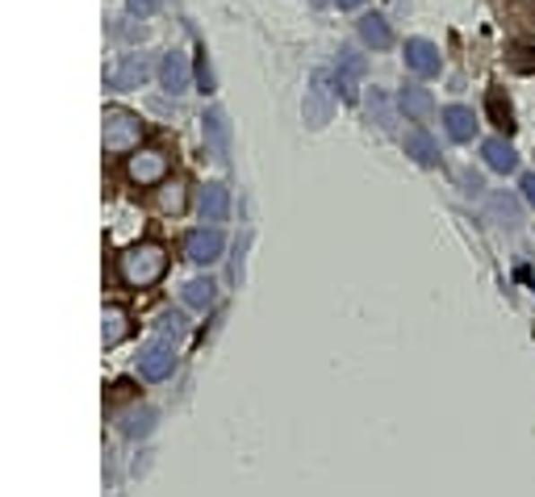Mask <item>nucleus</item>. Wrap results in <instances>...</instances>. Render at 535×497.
<instances>
[{
    "instance_id": "nucleus-1",
    "label": "nucleus",
    "mask_w": 535,
    "mask_h": 497,
    "mask_svg": "<svg viewBox=\"0 0 535 497\" xmlns=\"http://www.w3.org/2000/svg\"><path fill=\"white\" fill-rule=\"evenodd\" d=\"M163 267H168V251L159 243H143V247H130L126 255H118V272L130 289H146V284H155L163 276Z\"/></svg>"
},
{
    "instance_id": "nucleus-11",
    "label": "nucleus",
    "mask_w": 535,
    "mask_h": 497,
    "mask_svg": "<svg viewBox=\"0 0 535 497\" xmlns=\"http://www.w3.org/2000/svg\"><path fill=\"white\" fill-rule=\"evenodd\" d=\"M406 155L418 163V168H435L439 163V146H435V138L426 130H410L406 134Z\"/></svg>"
},
{
    "instance_id": "nucleus-19",
    "label": "nucleus",
    "mask_w": 535,
    "mask_h": 497,
    "mask_svg": "<svg viewBox=\"0 0 535 497\" xmlns=\"http://www.w3.org/2000/svg\"><path fill=\"white\" fill-rule=\"evenodd\" d=\"M368 118H373V122H377L381 130H390V126H393V109H390V97H385V92H381V88H373V92H368Z\"/></svg>"
},
{
    "instance_id": "nucleus-4",
    "label": "nucleus",
    "mask_w": 535,
    "mask_h": 497,
    "mask_svg": "<svg viewBox=\"0 0 535 497\" xmlns=\"http://www.w3.org/2000/svg\"><path fill=\"white\" fill-rule=\"evenodd\" d=\"M406 67H410L414 75H439L443 72V55H439L435 42H426V38H410L406 42Z\"/></svg>"
},
{
    "instance_id": "nucleus-17",
    "label": "nucleus",
    "mask_w": 535,
    "mask_h": 497,
    "mask_svg": "<svg viewBox=\"0 0 535 497\" xmlns=\"http://www.w3.org/2000/svg\"><path fill=\"white\" fill-rule=\"evenodd\" d=\"M364 75V59L355 55V50H339V92L343 97H352L355 92V80Z\"/></svg>"
},
{
    "instance_id": "nucleus-7",
    "label": "nucleus",
    "mask_w": 535,
    "mask_h": 497,
    "mask_svg": "<svg viewBox=\"0 0 535 497\" xmlns=\"http://www.w3.org/2000/svg\"><path fill=\"white\" fill-rule=\"evenodd\" d=\"M398 105H401V113H406L410 122H426V118L435 113V97H431L426 88H418V84H406V88H401Z\"/></svg>"
},
{
    "instance_id": "nucleus-20",
    "label": "nucleus",
    "mask_w": 535,
    "mask_h": 497,
    "mask_svg": "<svg viewBox=\"0 0 535 497\" xmlns=\"http://www.w3.org/2000/svg\"><path fill=\"white\" fill-rule=\"evenodd\" d=\"M184 301L193 305V310H206L214 301V280H189L184 284Z\"/></svg>"
},
{
    "instance_id": "nucleus-22",
    "label": "nucleus",
    "mask_w": 535,
    "mask_h": 497,
    "mask_svg": "<svg viewBox=\"0 0 535 497\" xmlns=\"http://www.w3.org/2000/svg\"><path fill=\"white\" fill-rule=\"evenodd\" d=\"M122 335H126V314L122 310H110V314H105V347L122 343Z\"/></svg>"
},
{
    "instance_id": "nucleus-8",
    "label": "nucleus",
    "mask_w": 535,
    "mask_h": 497,
    "mask_svg": "<svg viewBox=\"0 0 535 497\" xmlns=\"http://www.w3.org/2000/svg\"><path fill=\"white\" fill-rule=\"evenodd\" d=\"M443 130H448L452 143H473V134H477L473 109H464V105H448V109H443Z\"/></svg>"
},
{
    "instance_id": "nucleus-10",
    "label": "nucleus",
    "mask_w": 535,
    "mask_h": 497,
    "mask_svg": "<svg viewBox=\"0 0 535 497\" xmlns=\"http://www.w3.org/2000/svg\"><path fill=\"white\" fill-rule=\"evenodd\" d=\"M184 251H189V259H197V264H214V259L222 255V234H218V231H197V234H189Z\"/></svg>"
},
{
    "instance_id": "nucleus-27",
    "label": "nucleus",
    "mask_w": 535,
    "mask_h": 497,
    "mask_svg": "<svg viewBox=\"0 0 535 497\" xmlns=\"http://www.w3.org/2000/svg\"><path fill=\"white\" fill-rule=\"evenodd\" d=\"M163 335H184V318L180 314H163Z\"/></svg>"
},
{
    "instance_id": "nucleus-9",
    "label": "nucleus",
    "mask_w": 535,
    "mask_h": 497,
    "mask_svg": "<svg viewBox=\"0 0 535 497\" xmlns=\"http://www.w3.org/2000/svg\"><path fill=\"white\" fill-rule=\"evenodd\" d=\"M146 75H151V67H146L143 55H126V59L110 72V84H113V88H122V92H126V88H138V84H143Z\"/></svg>"
},
{
    "instance_id": "nucleus-12",
    "label": "nucleus",
    "mask_w": 535,
    "mask_h": 497,
    "mask_svg": "<svg viewBox=\"0 0 535 497\" xmlns=\"http://www.w3.org/2000/svg\"><path fill=\"white\" fill-rule=\"evenodd\" d=\"M138 368H143L146 380H163V376H171V368H176V355H171V347H146L143 360H138Z\"/></svg>"
},
{
    "instance_id": "nucleus-16",
    "label": "nucleus",
    "mask_w": 535,
    "mask_h": 497,
    "mask_svg": "<svg viewBox=\"0 0 535 497\" xmlns=\"http://www.w3.org/2000/svg\"><path fill=\"white\" fill-rule=\"evenodd\" d=\"M360 38H364L373 50H385L393 42V30L381 13H364V17H360Z\"/></svg>"
},
{
    "instance_id": "nucleus-24",
    "label": "nucleus",
    "mask_w": 535,
    "mask_h": 497,
    "mask_svg": "<svg viewBox=\"0 0 535 497\" xmlns=\"http://www.w3.org/2000/svg\"><path fill=\"white\" fill-rule=\"evenodd\" d=\"M460 184H464V196H481V193H486L481 171H460Z\"/></svg>"
},
{
    "instance_id": "nucleus-26",
    "label": "nucleus",
    "mask_w": 535,
    "mask_h": 497,
    "mask_svg": "<svg viewBox=\"0 0 535 497\" xmlns=\"http://www.w3.org/2000/svg\"><path fill=\"white\" fill-rule=\"evenodd\" d=\"M126 4H130L134 17H151V13L159 9V0H126Z\"/></svg>"
},
{
    "instance_id": "nucleus-18",
    "label": "nucleus",
    "mask_w": 535,
    "mask_h": 497,
    "mask_svg": "<svg viewBox=\"0 0 535 497\" xmlns=\"http://www.w3.org/2000/svg\"><path fill=\"white\" fill-rule=\"evenodd\" d=\"M486 109H489V122L498 126L502 134H511L514 130V118H511V105H506V97H502L498 88H494V92H489L486 97Z\"/></svg>"
},
{
    "instance_id": "nucleus-2",
    "label": "nucleus",
    "mask_w": 535,
    "mask_h": 497,
    "mask_svg": "<svg viewBox=\"0 0 535 497\" xmlns=\"http://www.w3.org/2000/svg\"><path fill=\"white\" fill-rule=\"evenodd\" d=\"M302 118L310 130H322V126L335 118V88H330L327 75H314L310 88H305V105H302Z\"/></svg>"
},
{
    "instance_id": "nucleus-21",
    "label": "nucleus",
    "mask_w": 535,
    "mask_h": 497,
    "mask_svg": "<svg viewBox=\"0 0 535 497\" xmlns=\"http://www.w3.org/2000/svg\"><path fill=\"white\" fill-rule=\"evenodd\" d=\"M184 201H189V193H184L180 180H176V184H163V188H159V209H163V214H180Z\"/></svg>"
},
{
    "instance_id": "nucleus-3",
    "label": "nucleus",
    "mask_w": 535,
    "mask_h": 497,
    "mask_svg": "<svg viewBox=\"0 0 535 497\" xmlns=\"http://www.w3.org/2000/svg\"><path fill=\"white\" fill-rule=\"evenodd\" d=\"M138 138H143V122H138L134 113L113 109L110 118H105V151L122 155V151H134V146H138Z\"/></svg>"
},
{
    "instance_id": "nucleus-29",
    "label": "nucleus",
    "mask_w": 535,
    "mask_h": 497,
    "mask_svg": "<svg viewBox=\"0 0 535 497\" xmlns=\"http://www.w3.org/2000/svg\"><path fill=\"white\" fill-rule=\"evenodd\" d=\"M335 4H339V9H360L364 0H335Z\"/></svg>"
},
{
    "instance_id": "nucleus-5",
    "label": "nucleus",
    "mask_w": 535,
    "mask_h": 497,
    "mask_svg": "<svg viewBox=\"0 0 535 497\" xmlns=\"http://www.w3.org/2000/svg\"><path fill=\"white\" fill-rule=\"evenodd\" d=\"M168 155H163V151H143V155H134L130 159V180L138 184V188H146V184H159L163 180V176H168Z\"/></svg>"
},
{
    "instance_id": "nucleus-14",
    "label": "nucleus",
    "mask_w": 535,
    "mask_h": 497,
    "mask_svg": "<svg viewBox=\"0 0 535 497\" xmlns=\"http://www.w3.org/2000/svg\"><path fill=\"white\" fill-rule=\"evenodd\" d=\"M201 214H206V222H226V214H231V188L226 184H206Z\"/></svg>"
},
{
    "instance_id": "nucleus-28",
    "label": "nucleus",
    "mask_w": 535,
    "mask_h": 497,
    "mask_svg": "<svg viewBox=\"0 0 535 497\" xmlns=\"http://www.w3.org/2000/svg\"><path fill=\"white\" fill-rule=\"evenodd\" d=\"M523 196H527V205H535V171L523 176Z\"/></svg>"
},
{
    "instance_id": "nucleus-25",
    "label": "nucleus",
    "mask_w": 535,
    "mask_h": 497,
    "mask_svg": "<svg viewBox=\"0 0 535 497\" xmlns=\"http://www.w3.org/2000/svg\"><path fill=\"white\" fill-rule=\"evenodd\" d=\"M197 80H201V92H214V72H209L206 55H201V59H197Z\"/></svg>"
},
{
    "instance_id": "nucleus-6",
    "label": "nucleus",
    "mask_w": 535,
    "mask_h": 497,
    "mask_svg": "<svg viewBox=\"0 0 535 497\" xmlns=\"http://www.w3.org/2000/svg\"><path fill=\"white\" fill-rule=\"evenodd\" d=\"M486 214L502 231H519V222H523V205H519V196H511V193H489Z\"/></svg>"
},
{
    "instance_id": "nucleus-23",
    "label": "nucleus",
    "mask_w": 535,
    "mask_h": 497,
    "mask_svg": "<svg viewBox=\"0 0 535 497\" xmlns=\"http://www.w3.org/2000/svg\"><path fill=\"white\" fill-rule=\"evenodd\" d=\"M206 134L218 143V151H226V143H231V130H226V118H222V113H209V118H206Z\"/></svg>"
},
{
    "instance_id": "nucleus-15",
    "label": "nucleus",
    "mask_w": 535,
    "mask_h": 497,
    "mask_svg": "<svg viewBox=\"0 0 535 497\" xmlns=\"http://www.w3.org/2000/svg\"><path fill=\"white\" fill-rule=\"evenodd\" d=\"M159 80H163V88L168 92H184L189 88V63H184V55H163V63H159Z\"/></svg>"
},
{
    "instance_id": "nucleus-13",
    "label": "nucleus",
    "mask_w": 535,
    "mask_h": 497,
    "mask_svg": "<svg viewBox=\"0 0 535 497\" xmlns=\"http://www.w3.org/2000/svg\"><path fill=\"white\" fill-rule=\"evenodd\" d=\"M481 155H486V168H494V171H502V176H506V171H514L519 168V155H514V146L506 143V138H489L486 146H481Z\"/></svg>"
}]
</instances>
